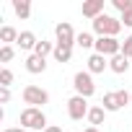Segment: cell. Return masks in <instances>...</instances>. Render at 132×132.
Segmentation results:
<instances>
[{
	"instance_id": "obj_27",
	"label": "cell",
	"mask_w": 132,
	"mask_h": 132,
	"mask_svg": "<svg viewBox=\"0 0 132 132\" xmlns=\"http://www.w3.org/2000/svg\"><path fill=\"white\" fill-rule=\"evenodd\" d=\"M3 132H26L23 127H8V129H3Z\"/></svg>"
},
{
	"instance_id": "obj_8",
	"label": "cell",
	"mask_w": 132,
	"mask_h": 132,
	"mask_svg": "<svg viewBox=\"0 0 132 132\" xmlns=\"http://www.w3.org/2000/svg\"><path fill=\"white\" fill-rule=\"evenodd\" d=\"M54 36H57V44H62V47H73L75 39H78V34L73 31V26L68 21H60L54 26Z\"/></svg>"
},
{
	"instance_id": "obj_2",
	"label": "cell",
	"mask_w": 132,
	"mask_h": 132,
	"mask_svg": "<svg viewBox=\"0 0 132 132\" xmlns=\"http://www.w3.org/2000/svg\"><path fill=\"white\" fill-rule=\"evenodd\" d=\"M93 31H96L98 36H114V39H117V34L122 31V21L114 18V16L101 13V16L93 21Z\"/></svg>"
},
{
	"instance_id": "obj_19",
	"label": "cell",
	"mask_w": 132,
	"mask_h": 132,
	"mask_svg": "<svg viewBox=\"0 0 132 132\" xmlns=\"http://www.w3.org/2000/svg\"><path fill=\"white\" fill-rule=\"evenodd\" d=\"M0 42H5V44L18 42V31H16L13 26H3V29H0Z\"/></svg>"
},
{
	"instance_id": "obj_6",
	"label": "cell",
	"mask_w": 132,
	"mask_h": 132,
	"mask_svg": "<svg viewBox=\"0 0 132 132\" xmlns=\"http://www.w3.org/2000/svg\"><path fill=\"white\" fill-rule=\"evenodd\" d=\"M96 54H104V57H114V54H119L122 52V42L119 39H114V36H98L96 39Z\"/></svg>"
},
{
	"instance_id": "obj_26",
	"label": "cell",
	"mask_w": 132,
	"mask_h": 132,
	"mask_svg": "<svg viewBox=\"0 0 132 132\" xmlns=\"http://www.w3.org/2000/svg\"><path fill=\"white\" fill-rule=\"evenodd\" d=\"M44 132H62V127H57V124H49Z\"/></svg>"
},
{
	"instance_id": "obj_22",
	"label": "cell",
	"mask_w": 132,
	"mask_h": 132,
	"mask_svg": "<svg viewBox=\"0 0 132 132\" xmlns=\"http://www.w3.org/2000/svg\"><path fill=\"white\" fill-rule=\"evenodd\" d=\"M111 5H114L119 13H124V11H129V8H132V0H111Z\"/></svg>"
},
{
	"instance_id": "obj_28",
	"label": "cell",
	"mask_w": 132,
	"mask_h": 132,
	"mask_svg": "<svg viewBox=\"0 0 132 132\" xmlns=\"http://www.w3.org/2000/svg\"><path fill=\"white\" fill-rule=\"evenodd\" d=\"M83 132H104V129H98V127H86Z\"/></svg>"
},
{
	"instance_id": "obj_12",
	"label": "cell",
	"mask_w": 132,
	"mask_h": 132,
	"mask_svg": "<svg viewBox=\"0 0 132 132\" xmlns=\"http://www.w3.org/2000/svg\"><path fill=\"white\" fill-rule=\"evenodd\" d=\"M109 70L111 73H117V75H122V73H127L129 70V60L119 52V54H114L111 60H109Z\"/></svg>"
},
{
	"instance_id": "obj_13",
	"label": "cell",
	"mask_w": 132,
	"mask_h": 132,
	"mask_svg": "<svg viewBox=\"0 0 132 132\" xmlns=\"http://www.w3.org/2000/svg\"><path fill=\"white\" fill-rule=\"evenodd\" d=\"M16 44H18L21 49H31V52H34V49H36V44H39V39H36V34H34V31H21Z\"/></svg>"
},
{
	"instance_id": "obj_7",
	"label": "cell",
	"mask_w": 132,
	"mask_h": 132,
	"mask_svg": "<svg viewBox=\"0 0 132 132\" xmlns=\"http://www.w3.org/2000/svg\"><path fill=\"white\" fill-rule=\"evenodd\" d=\"M88 111H91L88 98H83V96H73V98H68V117H70L73 122H80L83 117H88Z\"/></svg>"
},
{
	"instance_id": "obj_16",
	"label": "cell",
	"mask_w": 132,
	"mask_h": 132,
	"mask_svg": "<svg viewBox=\"0 0 132 132\" xmlns=\"http://www.w3.org/2000/svg\"><path fill=\"white\" fill-rule=\"evenodd\" d=\"M13 11H16L18 18H29V16H31V3H29V0H16V3H13Z\"/></svg>"
},
{
	"instance_id": "obj_1",
	"label": "cell",
	"mask_w": 132,
	"mask_h": 132,
	"mask_svg": "<svg viewBox=\"0 0 132 132\" xmlns=\"http://www.w3.org/2000/svg\"><path fill=\"white\" fill-rule=\"evenodd\" d=\"M18 127H23V129H42V132H44L49 124H47V117H44L42 109L26 106V109L21 111V117H18Z\"/></svg>"
},
{
	"instance_id": "obj_18",
	"label": "cell",
	"mask_w": 132,
	"mask_h": 132,
	"mask_svg": "<svg viewBox=\"0 0 132 132\" xmlns=\"http://www.w3.org/2000/svg\"><path fill=\"white\" fill-rule=\"evenodd\" d=\"M54 47H57V44H52V42H44V39H39V44H36L34 54H39V57H47V54H54Z\"/></svg>"
},
{
	"instance_id": "obj_25",
	"label": "cell",
	"mask_w": 132,
	"mask_h": 132,
	"mask_svg": "<svg viewBox=\"0 0 132 132\" xmlns=\"http://www.w3.org/2000/svg\"><path fill=\"white\" fill-rule=\"evenodd\" d=\"M8 101H11V88L0 86V104H8Z\"/></svg>"
},
{
	"instance_id": "obj_9",
	"label": "cell",
	"mask_w": 132,
	"mask_h": 132,
	"mask_svg": "<svg viewBox=\"0 0 132 132\" xmlns=\"http://www.w3.org/2000/svg\"><path fill=\"white\" fill-rule=\"evenodd\" d=\"M26 70H29V73H34V75H39V73H44V70H47V60L31 52V54L26 57Z\"/></svg>"
},
{
	"instance_id": "obj_5",
	"label": "cell",
	"mask_w": 132,
	"mask_h": 132,
	"mask_svg": "<svg viewBox=\"0 0 132 132\" xmlns=\"http://www.w3.org/2000/svg\"><path fill=\"white\" fill-rule=\"evenodd\" d=\"M21 96H23V104L36 106V109H42L44 104H49V93H47L44 88H39V86H26Z\"/></svg>"
},
{
	"instance_id": "obj_15",
	"label": "cell",
	"mask_w": 132,
	"mask_h": 132,
	"mask_svg": "<svg viewBox=\"0 0 132 132\" xmlns=\"http://www.w3.org/2000/svg\"><path fill=\"white\" fill-rule=\"evenodd\" d=\"M70 57H73V47H62V44H57V47H54V60H57L60 65L70 62Z\"/></svg>"
},
{
	"instance_id": "obj_23",
	"label": "cell",
	"mask_w": 132,
	"mask_h": 132,
	"mask_svg": "<svg viewBox=\"0 0 132 132\" xmlns=\"http://www.w3.org/2000/svg\"><path fill=\"white\" fill-rule=\"evenodd\" d=\"M122 54H124L127 60L132 57V34H129V36H127V39L122 42Z\"/></svg>"
},
{
	"instance_id": "obj_10",
	"label": "cell",
	"mask_w": 132,
	"mask_h": 132,
	"mask_svg": "<svg viewBox=\"0 0 132 132\" xmlns=\"http://www.w3.org/2000/svg\"><path fill=\"white\" fill-rule=\"evenodd\" d=\"M106 68H109V57L96 54V52L88 57V73H91V75H93V73H104Z\"/></svg>"
},
{
	"instance_id": "obj_24",
	"label": "cell",
	"mask_w": 132,
	"mask_h": 132,
	"mask_svg": "<svg viewBox=\"0 0 132 132\" xmlns=\"http://www.w3.org/2000/svg\"><path fill=\"white\" fill-rule=\"evenodd\" d=\"M122 26H129V29H132V8L122 13Z\"/></svg>"
},
{
	"instance_id": "obj_3",
	"label": "cell",
	"mask_w": 132,
	"mask_h": 132,
	"mask_svg": "<svg viewBox=\"0 0 132 132\" xmlns=\"http://www.w3.org/2000/svg\"><path fill=\"white\" fill-rule=\"evenodd\" d=\"M73 88H75V96H83V98H91V96L96 93V83H93V78H91L88 70L75 73V78H73Z\"/></svg>"
},
{
	"instance_id": "obj_4",
	"label": "cell",
	"mask_w": 132,
	"mask_h": 132,
	"mask_svg": "<svg viewBox=\"0 0 132 132\" xmlns=\"http://www.w3.org/2000/svg\"><path fill=\"white\" fill-rule=\"evenodd\" d=\"M127 104H132V93H127V91H109V93H104V101H101V106L106 111H119Z\"/></svg>"
},
{
	"instance_id": "obj_21",
	"label": "cell",
	"mask_w": 132,
	"mask_h": 132,
	"mask_svg": "<svg viewBox=\"0 0 132 132\" xmlns=\"http://www.w3.org/2000/svg\"><path fill=\"white\" fill-rule=\"evenodd\" d=\"M0 60H3V62H11V60H13V47H11V44H3V47H0Z\"/></svg>"
},
{
	"instance_id": "obj_20",
	"label": "cell",
	"mask_w": 132,
	"mask_h": 132,
	"mask_svg": "<svg viewBox=\"0 0 132 132\" xmlns=\"http://www.w3.org/2000/svg\"><path fill=\"white\" fill-rule=\"evenodd\" d=\"M11 83H13V73H11L8 68H3V70H0V86H3V88H11Z\"/></svg>"
},
{
	"instance_id": "obj_11",
	"label": "cell",
	"mask_w": 132,
	"mask_h": 132,
	"mask_svg": "<svg viewBox=\"0 0 132 132\" xmlns=\"http://www.w3.org/2000/svg\"><path fill=\"white\" fill-rule=\"evenodd\" d=\"M104 13V0H88V3H83V16L96 21L98 16Z\"/></svg>"
},
{
	"instance_id": "obj_17",
	"label": "cell",
	"mask_w": 132,
	"mask_h": 132,
	"mask_svg": "<svg viewBox=\"0 0 132 132\" xmlns=\"http://www.w3.org/2000/svg\"><path fill=\"white\" fill-rule=\"evenodd\" d=\"M75 44H78L80 49H91V47H96V39H93V34L80 31V34H78V39H75Z\"/></svg>"
},
{
	"instance_id": "obj_14",
	"label": "cell",
	"mask_w": 132,
	"mask_h": 132,
	"mask_svg": "<svg viewBox=\"0 0 132 132\" xmlns=\"http://www.w3.org/2000/svg\"><path fill=\"white\" fill-rule=\"evenodd\" d=\"M104 119H106V109H104V106H91V111H88V122H91V127L104 124Z\"/></svg>"
}]
</instances>
